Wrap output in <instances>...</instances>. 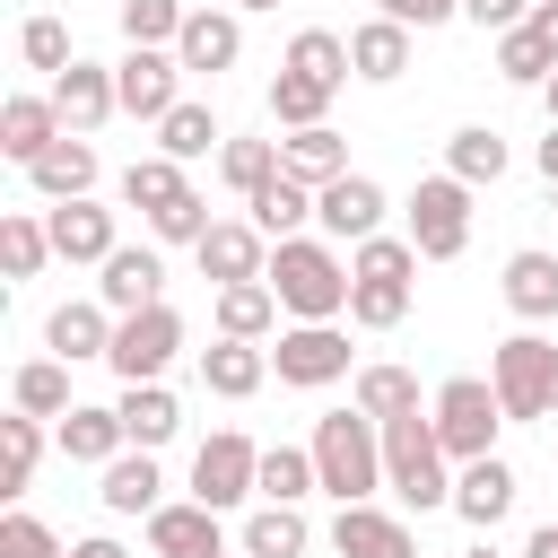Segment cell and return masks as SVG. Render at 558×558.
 I'll use <instances>...</instances> for the list:
<instances>
[{
    "mask_svg": "<svg viewBox=\"0 0 558 558\" xmlns=\"http://www.w3.org/2000/svg\"><path fill=\"white\" fill-rule=\"evenodd\" d=\"M270 296H279V314H296V323H340L349 314V262L323 244V235H288V244H270Z\"/></svg>",
    "mask_w": 558,
    "mask_h": 558,
    "instance_id": "cell-1",
    "label": "cell"
},
{
    "mask_svg": "<svg viewBox=\"0 0 558 558\" xmlns=\"http://www.w3.org/2000/svg\"><path fill=\"white\" fill-rule=\"evenodd\" d=\"M314 480H323V497H340V506H366V497L384 488V427H375L357 401L314 418Z\"/></svg>",
    "mask_w": 558,
    "mask_h": 558,
    "instance_id": "cell-2",
    "label": "cell"
},
{
    "mask_svg": "<svg viewBox=\"0 0 558 558\" xmlns=\"http://www.w3.org/2000/svg\"><path fill=\"white\" fill-rule=\"evenodd\" d=\"M410 288H418V244L410 235H366L349 253V323L357 331H392L410 314Z\"/></svg>",
    "mask_w": 558,
    "mask_h": 558,
    "instance_id": "cell-3",
    "label": "cell"
},
{
    "mask_svg": "<svg viewBox=\"0 0 558 558\" xmlns=\"http://www.w3.org/2000/svg\"><path fill=\"white\" fill-rule=\"evenodd\" d=\"M453 453L436 445V418L427 410H410V418H392L384 427V488L401 497V506H453V471H445Z\"/></svg>",
    "mask_w": 558,
    "mask_h": 558,
    "instance_id": "cell-4",
    "label": "cell"
},
{
    "mask_svg": "<svg viewBox=\"0 0 558 558\" xmlns=\"http://www.w3.org/2000/svg\"><path fill=\"white\" fill-rule=\"evenodd\" d=\"M427 418H436V445L453 462H488L497 453V427H506V401H497L488 375H453V384H436Z\"/></svg>",
    "mask_w": 558,
    "mask_h": 558,
    "instance_id": "cell-5",
    "label": "cell"
},
{
    "mask_svg": "<svg viewBox=\"0 0 558 558\" xmlns=\"http://www.w3.org/2000/svg\"><path fill=\"white\" fill-rule=\"evenodd\" d=\"M488 384H497L506 418H549V410H558V340H541V331H514V340H497V357H488Z\"/></svg>",
    "mask_w": 558,
    "mask_h": 558,
    "instance_id": "cell-6",
    "label": "cell"
},
{
    "mask_svg": "<svg viewBox=\"0 0 558 558\" xmlns=\"http://www.w3.org/2000/svg\"><path fill=\"white\" fill-rule=\"evenodd\" d=\"M192 497H201L209 514H227V506L262 497V445H253V436H235V427H218V436L192 453Z\"/></svg>",
    "mask_w": 558,
    "mask_h": 558,
    "instance_id": "cell-7",
    "label": "cell"
},
{
    "mask_svg": "<svg viewBox=\"0 0 558 558\" xmlns=\"http://www.w3.org/2000/svg\"><path fill=\"white\" fill-rule=\"evenodd\" d=\"M410 244H418V262H453V253L471 244V183L427 174V183L410 192Z\"/></svg>",
    "mask_w": 558,
    "mask_h": 558,
    "instance_id": "cell-8",
    "label": "cell"
},
{
    "mask_svg": "<svg viewBox=\"0 0 558 558\" xmlns=\"http://www.w3.org/2000/svg\"><path fill=\"white\" fill-rule=\"evenodd\" d=\"M113 96H122L131 122H166V113L183 105V61L157 52V44H131V52L113 61Z\"/></svg>",
    "mask_w": 558,
    "mask_h": 558,
    "instance_id": "cell-9",
    "label": "cell"
},
{
    "mask_svg": "<svg viewBox=\"0 0 558 558\" xmlns=\"http://www.w3.org/2000/svg\"><path fill=\"white\" fill-rule=\"evenodd\" d=\"M174 349H183V314H174V305H148V314H122L105 366H113L122 384H157V375L174 366Z\"/></svg>",
    "mask_w": 558,
    "mask_h": 558,
    "instance_id": "cell-10",
    "label": "cell"
},
{
    "mask_svg": "<svg viewBox=\"0 0 558 558\" xmlns=\"http://www.w3.org/2000/svg\"><path fill=\"white\" fill-rule=\"evenodd\" d=\"M270 366H279V384L323 392V384L349 375V331H340V323H288L279 349H270Z\"/></svg>",
    "mask_w": 558,
    "mask_h": 558,
    "instance_id": "cell-11",
    "label": "cell"
},
{
    "mask_svg": "<svg viewBox=\"0 0 558 558\" xmlns=\"http://www.w3.org/2000/svg\"><path fill=\"white\" fill-rule=\"evenodd\" d=\"M192 253H201V279H209V288H244V279L270 270V235H262L253 218H218Z\"/></svg>",
    "mask_w": 558,
    "mask_h": 558,
    "instance_id": "cell-12",
    "label": "cell"
},
{
    "mask_svg": "<svg viewBox=\"0 0 558 558\" xmlns=\"http://www.w3.org/2000/svg\"><path fill=\"white\" fill-rule=\"evenodd\" d=\"M314 218H323L331 244H366V235H384V183L375 174H340V183L314 192Z\"/></svg>",
    "mask_w": 558,
    "mask_h": 558,
    "instance_id": "cell-13",
    "label": "cell"
},
{
    "mask_svg": "<svg viewBox=\"0 0 558 558\" xmlns=\"http://www.w3.org/2000/svg\"><path fill=\"white\" fill-rule=\"evenodd\" d=\"M113 331H122V314H113L105 296H70V305H52L44 349H52L61 366H78V357H113Z\"/></svg>",
    "mask_w": 558,
    "mask_h": 558,
    "instance_id": "cell-14",
    "label": "cell"
},
{
    "mask_svg": "<svg viewBox=\"0 0 558 558\" xmlns=\"http://www.w3.org/2000/svg\"><path fill=\"white\" fill-rule=\"evenodd\" d=\"M44 227H52V262H96V270H105V262L122 253L113 209H96V201H52Z\"/></svg>",
    "mask_w": 558,
    "mask_h": 558,
    "instance_id": "cell-15",
    "label": "cell"
},
{
    "mask_svg": "<svg viewBox=\"0 0 558 558\" xmlns=\"http://www.w3.org/2000/svg\"><path fill=\"white\" fill-rule=\"evenodd\" d=\"M148 558H227V523L192 497V506H157L148 514Z\"/></svg>",
    "mask_w": 558,
    "mask_h": 558,
    "instance_id": "cell-16",
    "label": "cell"
},
{
    "mask_svg": "<svg viewBox=\"0 0 558 558\" xmlns=\"http://www.w3.org/2000/svg\"><path fill=\"white\" fill-rule=\"evenodd\" d=\"M96 296H105L113 314H148V305H166V262H157V244H122V253L105 262Z\"/></svg>",
    "mask_w": 558,
    "mask_h": 558,
    "instance_id": "cell-17",
    "label": "cell"
},
{
    "mask_svg": "<svg viewBox=\"0 0 558 558\" xmlns=\"http://www.w3.org/2000/svg\"><path fill=\"white\" fill-rule=\"evenodd\" d=\"M331 549H340V558H418L410 523L384 514V506H340V514H331Z\"/></svg>",
    "mask_w": 558,
    "mask_h": 558,
    "instance_id": "cell-18",
    "label": "cell"
},
{
    "mask_svg": "<svg viewBox=\"0 0 558 558\" xmlns=\"http://www.w3.org/2000/svg\"><path fill=\"white\" fill-rule=\"evenodd\" d=\"M235 52H244V26H235V9H192L183 17V35H174V61H183V78L192 70H235Z\"/></svg>",
    "mask_w": 558,
    "mask_h": 558,
    "instance_id": "cell-19",
    "label": "cell"
},
{
    "mask_svg": "<svg viewBox=\"0 0 558 558\" xmlns=\"http://www.w3.org/2000/svg\"><path fill=\"white\" fill-rule=\"evenodd\" d=\"M52 105H61V122H70L78 140H87L96 122H113V113H122V96H113V70H105V61H70V70L52 78Z\"/></svg>",
    "mask_w": 558,
    "mask_h": 558,
    "instance_id": "cell-20",
    "label": "cell"
},
{
    "mask_svg": "<svg viewBox=\"0 0 558 558\" xmlns=\"http://www.w3.org/2000/svg\"><path fill=\"white\" fill-rule=\"evenodd\" d=\"M506 305L523 314V323H558V253H541V244H523V253H506Z\"/></svg>",
    "mask_w": 558,
    "mask_h": 558,
    "instance_id": "cell-21",
    "label": "cell"
},
{
    "mask_svg": "<svg viewBox=\"0 0 558 558\" xmlns=\"http://www.w3.org/2000/svg\"><path fill=\"white\" fill-rule=\"evenodd\" d=\"M52 140H70V122H61L52 96H9V105H0V148H9L17 166H35Z\"/></svg>",
    "mask_w": 558,
    "mask_h": 558,
    "instance_id": "cell-22",
    "label": "cell"
},
{
    "mask_svg": "<svg viewBox=\"0 0 558 558\" xmlns=\"http://www.w3.org/2000/svg\"><path fill=\"white\" fill-rule=\"evenodd\" d=\"M262 375H270V349H262V340H209V349H201V384H209L218 401H253Z\"/></svg>",
    "mask_w": 558,
    "mask_h": 558,
    "instance_id": "cell-23",
    "label": "cell"
},
{
    "mask_svg": "<svg viewBox=\"0 0 558 558\" xmlns=\"http://www.w3.org/2000/svg\"><path fill=\"white\" fill-rule=\"evenodd\" d=\"M349 70H357L366 87H392V78L410 70V26H392V17L349 26Z\"/></svg>",
    "mask_w": 558,
    "mask_h": 558,
    "instance_id": "cell-24",
    "label": "cell"
},
{
    "mask_svg": "<svg viewBox=\"0 0 558 558\" xmlns=\"http://www.w3.org/2000/svg\"><path fill=\"white\" fill-rule=\"evenodd\" d=\"M279 174H296V183H314V192H323V183H340V174H349V140H340L331 122L288 131V140H279Z\"/></svg>",
    "mask_w": 558,
    "mask_h": 558,
    "instance_id": "cell-25",
    "label": "cell"
},
{
    "mask_svg": "<svg viewBox=\"0 0 558 558\" xmlns=\"http://www.w3.org/2000/svg\"><path fill=\"white\" fill-rule=\"evenodd\" d=\"M26 183H35L44 201H87V192H96V148L70 131V140H52V148L26 166Z\"/></svg>",
    "mask_w": 558,
    "mask_h": 558,
    "instance_id": "cell-26",
    "label": "cell"
},
{
    "mask_svg": "<svg viewBox=\"0 0 558 558\" xmlns=\"http://www.w3.org/2000/svg\"><path fill=\"white\" fill-rule=\"evenodd\" d=\"M122 436H131V453H157L174 427H183V401L166 392V384H122Z\"/></svg>",
    "mask_w": 558,
    "mask_h": 558,
    "instance_id": "cell-27",
    "label": "cell"
},
{
    "mask_svg": "<svg viewBox=\"0 0 558 558\" xmlns=\"http://www.w3.org/2000/svg\"><path fill=\"white\" fill-rule=\"evenodd\" d=\"M506 506H514V471H506L497 453L453 471V514H462V523H480V532H488V523H506Z\"/></svg>",
    "mask_w": 558,
    "mask_h": 558,
    "instance_id": "cell-28",
    "label": "cell"
},
{
    "mask_svg": "<svg viewBox=\"0 0 558 558\" xmlns=\"http://www.w3.org/2000/svg\"><path fill=\"white\" fill-rule=\"evenodd\" d=\"M61 453L70 462H113V453H131V436H122V410H105V401H78L70 418H61Z\"/></svg>",
    "mask_w": 558,
    "mask_h": 558,
    "instance_id": "cell-29",
    "label": "cell"
},
{
    "mask_svg": "<svg viewBox=\"0 0 558 558\" xmlns=\"http://www.w3.org/2000/svg\"><path fill=\"white\" fill-rule=\"evenodd\" d=\"M105 514H157L166 506V480H157V453H113L105 462Z\"/></svg>",
    "mask_w": 558,
    "mask_h": 558,
    "instance_id": "cell-30",
    "label": "cell"
},
{
    "mask_svg": "<svg viewBox=\"0 0 558 558\" xmlns=\"http://www.w3.org/2000/svg\"><path fill=\"white\" fill-rule=\"evenodd\" d=\"M244 209H253V227H262L270 244H288V235H305V218H314V183H296V174H270V183H262Z\"/></svg>",
    "mask_w": 558,
    "mask_h": 558,
    "instance_id": "cell-31",
    "label": "cell"
},
{
    "mask_svg": "<svg viewBox=\"0 0 558 558\" xmlns=\"http://www.w3.org/2000/svg\"><path fill=\"white\" fill-rule=\"evenodd\" d=\"M445 174H453V183H471V192H480V183H497V174H506V131L462 122V131L445 140Z\"/></svg>",
    "mask_w": 558,
    "mask_h": 558,
    "instance_id": "cell-32",
    "label": "cell"
},
{
    "mask_svg": "<svg viewBox=\"0 0 558 558\" xmlns=\"http://www.w3.org/2000/svg\"><path fill=\"white\" fill-rule=\"evenodd\" d=\"M305 541H314V532H305V514H296V506H253V514H244V532H235V549H244V558H305Z\"/></svg>",
    "mask_w": 558,
    "mask_h": 558,
    "instance_id": "cell-33",
    "label": "cell"
},
{
    "mask_svg": "<svg viewBox=\"0 0 558 558\" xmlns=\"http://www.w3.org/2000/svg\"><path fill=\"white\" fill-rule=\"evenodd\" d=\"M279 70H305V78H323L331 96L357 78V70H349V35H331V26H305V35H288V61H279Z\"/></svg>",
    "mask_w": 558,
    "mask_h": 558,
    "instance_id": "cell-34",
    "label": "cell"
},
{
    "mask_svg": "<svg viewBox=\"0 0 558 558\" xmlns=\"http://www.w3.org/2000/svg\"><path fill=\"white\" fill-rule=\"evenodd\" d=\"M209 148H227V131H218V113L209 105H174L166 122H157V157H174V166H192V157H209Z\"/></svg>",
    "mask_w": 558,
    "mask_h": 558,
    "instance_id": "cell-35",
    "label": "cell"
},
{
    "mask_svg": "<svg viewBox=\"0 0 558 558\" xmlns=\"http://www.w3.org/2000/svg\"><path fill=\"white\" fill-rule=\"evenodd\" d=\"M270 323H279V296H270V279L218 288V340H262Z\"/></svg>",
    "mask_w": 558,
    "mask_h": 558,
    "instance_id": "cell-36",
    "label": "cell"
},
{
    "mask_svg": "<svg viewBox=\"0 0 558 558\" xmlns=\"http://www.w3.org/2000/svg\"><path fill=\"white\" fill-rule=\"evenodd\" d=\"M9 401H17L26 418H70V410H78V401H70V366H61V357H35V366H17Z\"/></svg>",
    "mask_w": 558,
    "mask_h": 558,
    "instance_id": "cell-37",
    "label": "cell"
},
{
    "mask_svg": "<svg viewBox=\"0 0 558 558\" xmlns=\"http://www.w3.org/2000/svg\"><path fill=\"white\" fill-rule=\"evenodd\" d=\"M357 410H366L375 427L410 418V410H418V375H410V366H357Z\"/></svg>",
    "mask_w": 558,
    "mask_h": 558,
    "instance_id": "cell-38",
    "label": "cell"
},
{
    "mask_svg": "<svg viewBox=\"0 0 558 558\" xmlns=\"http://www.w3.org/2000/svg\"><path fill=\"white\" fill-rule=\"evenodd\" d=\"M323 480H314V445H270L262 453V506H305Z\"/></svg>",
    "mask_w": 558,
    "mask_h": 558,
    "instance_id": "cell-39",
    "label": "cell"
},
{
    "mask_svg": "<svg viewBox=\"0 0 558 558\" xmlns=\"http://www.w3.org/2000/svg\"><path fill=\"white\" fill-rule=\"evenodd\" d=\"M323 113H331V87L323 78H305V70H279L270 78V122L279 131H314Z\"/></svg>",
    "mask_w": 558,
    "mask_h": 558,
    "instance_id": "cell-40",
    "label": "cell"
},
{
    "mask_svg": "<svg viewBox=\"0 0 558 558\" xmlns=\"http://www.w3.org/2000/svg\"><path fill=\"white\" fill-rule=\"evenodd\" d=\"M183 192H192V183H183V166H174V157H131V166H122V201H131V209H148V218H157V209H174Z\"/></svg>",
    "mask_w": 558,
    "mask_h": 558,
    "instance_id": "cell-41",
    "label": "cell"
},
{
    "mask_svg": "<svg viewBox=\"0 0 558 558\" xmlns=\"http://www.w3.org/2000/svg\"><path fill=\"white\" fill-rule=\"evenodd\" d=\"M44 262H52V227L26 218V209H9V218H0V270H9V279H35Z\"/></svg>",
    "mask_w": 558,
    "mask_h": 558,
    "instance_id": "cell-42",
    "label": "cell"
},
{
    "mask_svg": "<svg viewBox=\"0 0 558 558\" xmlns=\"http://www.w3.org/2000/svg\"><path fill=\"white\" fill-rule=\"evenodd\" d=\"M497 78H514V87H549L558 61H549V44H541L532 26H514V35H497Z\"/></svg>",
    "mask_w": 558,
    "mask_h": 558,
    "instance_id": "cell-43",
    "label": "cell"
},
{
    "mask_svg": "<svg viewBox=\"0 0 558 558\" xmlns=\"http://www.w3.org/2000/svg\"><path fill=\"white\" fill-rule=\"evenodd\" d=\"M218 174H227V192L253 201V192L279 174V140H227V148H218Z\"/></svg>",
    "mask_w": 558,
    "mask_h": 558,
    "instance_id": "cell-44",
    "label": "cell"
},
{
    "mask_svg": "<svg viewBox=\"0 0 558 558\" xmlns=\"http://www.w3.org/2000/svg\"><path fill=\"white\" fill-rule=\"evenodd\" d=\"M183 0H122V35L131 44H157V52H174V35H183Z\"/></svg>",
    "mask_w": 558,
    "mask_h": 558,
    "instance_id": "cell-45",
    "label": "cell"
},
{
    "mask_svg": "<svg viewBox=\"0 0 558 558\" xmlns=\"http://www.w3.org/2000/svg\"><path fill=\"white\" fill-rule=\"evenodd\" d=\"M17 52H26V70H52V78H61L70 61H78V52H70V26H61V17H26V26H17Z\"/></svg>",
    "mask_w": 558,
    "mask_h": 558,
    "instance_id": "cell-46",
    "label": "cell"
},
{
    "mask_svg": "<svg viewBox=\"0 0 558 558\" xmlns=\"http://www.w3.org/2000/svg\"><path fill=\"white\" fill-rule=\"evenodd\" d=\"M209 227H218V218H209V201H201V192H183L174 209H157V218H148V235H157V244H201Z\"/></svg>",
    "mask_w": 558,
    "mask_h": 558,
    "instance_id": "cell-47",
    "label": "cell"
},
{
    "mask_svg": "<svg viewBox=\"0 0 558 558\" xmlns=\"http://www.w3.org/2000/svg\"><path fill=\"white\" fill-rule=\"evenodd\" d=\"M0 445H9V488H26L35 480V453H44V418H0Z\"/></svg>",
    "mask_w": 558,
    "mask_h": 558,
    "instance_id": "cell-48",
    "label": "cell"
},
{
    "mask_svg": "<svg viewBox=\"0 0 558 558\" xmlns=\"http://www.w3.org/2000/svg\"><path fill=\"white\" fill-rule=\"evenodd\" d=\"M0 558H70V549L52 541V523H35V514H0Z\"/></svg>",
    "mask_w": 558,
    "mask_h": 558,
    "instance_id": "cell-49",
    "label": "cell"
},
{
    "mask_svg": "<svg viewBox=\"0 0 558 558\" xmlns=\"http://www.w3.org/2000/svg\"><path fill=\"white\" fill-rule=\"evenodd\" d=\"M375 17H392V26H445V17H462V0H375Z\"/></svg>",
    "mask_w": 558,
    "mask_h": 558,
    "instance_id": "cell-50",
    "label": "cell"
},
{
    "mask_svg": "<svg viewBox=\"0 0 558 558\" xmlns=\"http://www.w3.org/2000/svg\"><path fill=\"white\" fill-rule=\"evenodd\" d=\"M462 17H471V26H497V35H514V26L532 17V0H462Z\"/></svg>",
    "mask_w": 558,
    "mask_h": 558,
    "instance_id": "cell-51",
    "label": "cell"
},
{
    "mask_svg": "<svg viewBox=\"0 0 558 558\" xmlns=\"http://www.w3.org/2000/svg\"><path fill=\"white\" fill-rule=\"evenodd\" d=\"M541 44H549V61H558V0H532V17H523Z\"/></svg>",
    "mask_w": 558,
    "mask_h": 558,
    "instance_id": "cell-52",
    "label": "cell"
},
{
    "mask_svg": "<svg viewBox=\"0 0 558 558\" xmlns=\"http://www.w3.org/2000/svg\"><path fill=\"white\" fill-rule=\"evenodd\" d=\"M70 558H131V549H122V541H105V532H96V541H78V549H70Z\"/></svg>",
    "mask_w": 558,
    "mask_h": 558,
    "instance_id": "cell-53",
    "label": "cell"
},
{
    "mask_svg": "<svg viewBox=\"0 0 558 558\" xmlns=\"http://www.w3.org/2000/svg\"><path fill=\"white\" fill-rule=\"evenodd\" d=\"M523 558H558V523H541V532L523 541Z\"/></svg>",
    "mask_w": 558,
    "mask_h": 558,
    "instance_id": "cell-54",
    "label": "cell"
},
{
    "mask_svg": "<svg viewBox=\"0 0 558 558\" xmlns=\"http://www.w3.org/2000/svg\"><path fill=\"white\" fill-rule=\"evenodd\" d=\"M541 174L558 183V122H549V140H541Z\"/></svg>",
    "mask_w": 558,
    "mask_h": 558,
    "instance_id": "cell-55",
    "label": "cell"
},
{
    "mask_svg": "<svg viewBox=\"0 0 558 558\" xmlns=\"http://www.w3.org/2000/svg\"><path fill=\"white\" fill-rule=\"evenodd\" d=\"M541 105H549V122H558V78H549V87H541Z\"/></svg>",
    "mask_w": 558,
    "mask_h": 558,
    "instance_id": "cell-56",
    "label": "cell"
},
{
    "mask_svg": "<svg viewBox=\"0 0 558 558\" xmlns=\"http://www.w3.org/2000/svg\"><path fill=\"white\" fill-rule=\"evenodd\" d=\"M235 9H279V0H235Z\"/></svg>",
    "mask_w": 558,
    "mask_h": 558,
    "instance_id": "cell-57",
    "label": "cell"
},
{
    "mask_svg": "<svg viewBox=\"0 0 558 558\" xmlns=\"http://www.w3.org/2000/svg\"><path fill=\"white\" fill-rule=\"evenodd\" d=\"M462 558H497V549H462Z\"/></svg>",
    "mask_w": 558,
    "mask_h": 558,
    "instance_id": "cell-58",
    "label": "cell"
},
{
    "mask_svg": "<svg viewBox=\"0 0 558 558\" xmlns=\"http://www.w3.org/2000/svg\"><path fill=\"white\" fill-rule=\"evenodd\" d=\"M235 558H244V549H235Z\"/></svg>",
    "mask_w": 558,
    "mask_h": 558,
    "instance_id": "cell-59",
    "label": "cell"
}]
</instances>
